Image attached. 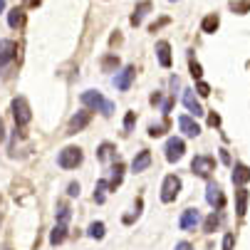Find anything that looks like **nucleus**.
<instances>
[{
  "label": "nucleus",
  "mask_w": 250,
  "mask_h": 250,
  "mask_svg": "<svg viewBox=\"0 0 250 250\" xmlns=\"http://www.w3.org/2000/svg\"><path fill=\"white\" fill-rule=\"evenodd\" d=\"M221 161H223V164H230V156H228V151H223V149H221Z\"/></svg>",
  "instance_id": "58836bf2"
},
{
  "label": "nucleus",
  "mask_w": 250,
  "mask_h": 250,
  "mask_svg": "<svg viewBox=\"0 0 250 250\" xmlns=\"http://www.w3.org/2000/svg\"><path fill=\"white\" fill-rule=\"evenodd\" d=\"M171 106H173V102H171V99H166V102H164V106H161L164 114H168V112H171Z\"/></svg>",
  "instance_id": "e433bc0d"
},
{
  "label": "nucleus",
  "mask_w": 250,
  "mask_h": 250,
  "mask_svg": "<svg viewBox=\"0 0 250 250\" xmlns=\"http://www.w3.org/2000/svg\"><path fill=\"white\" fill-rule=\"evenodd\" d=\"M198 223H201L198 208H186V210L181 213V218H178V226H181V230H193Z\"/></svg>",
  "instance_id": "6e6552de"
},
{
  "label": "nucleus",
  "mask_w": 250,
  "mask_h": 250,
  "mask_svg": "<svg viewBox=\"0 0 250 250\" xmlns=\"http://www.w3.org/2000/svg\"><path fill=\"white\" fill-rule=\"evenodd\" d=\"M213 168H216V159L208 156V154L196 156V159H193V164H191V171H193L196 176H203V178H208Z\"/></svg>",
  "instance_id": "39448f33"
},
{
  "label": "nucleus",
  "mask_w": 250,
  "mask_h": 250,
  "mask_svg": "<svg viewBox=\"0 0 250 250\" xmlns=\"http://www.w3.org/2000/svg\"><path fill=\"white\" fill-rule=\"evenodd\" d=\"M235 210H238L240 218L245 216V210H248V191L245 188H238L235 191Z\"/></svg>",
  "instance_id": "aec40b11"
},
{
  "label": "nucleus",
  "mask_w": 250,
  "mask_h": 250,
  "mask_svg": "<svg viewBox=\"0 0 250 250\" xmlns=\"http://www.w3.org/2000/svg\"><path fill=\"white\" fill-rule=\"evenodd\" d=\"M117 67H119V57L117 55H106L102 60V69H104V72H112V69H117Z\"/></svg>",
  "instance_id": "393cba45"
},
{
  "label": "nucleus",
  "mask_w": 250,
  "mask_h": 250,
  "mask_svg": "<svg viewBox=\"0 0 250 250\" xmlns=\"http://www.w3.org/2000/svg\"><path fill=\"white\" fill-rule=\"evenodd\" d=\"M218 25H221V18H218L216 13H210V15H206V18H203L201 30H203V32H216V30H218Z\"/></svg>",
  "instance_id": "412c9836"
},
{
  "label": "nucleus",
  "mask_w": 250,
  "mask_h": 250,
  "mask_svg": "<svg viewBox=\"0 0 250 250\" xmlns=\"http://www.w3.org/2000/svg\"><path fill=\"white\" fill-rule=\"evenodd\" d=\"M122 178H124V166L117 161V166L112 168V181H109V188L112 191H117V186L122 184Z\"/></svg>",
  "instance_id": "b1692460"
},
{
  "label": "nucleus",
  "mask_w": 250,
  "mask_h": 250,
  "mask_svg": "<svg viewBox=\"0 0 250 250\" xmlns=\"http://www.w3.org/2000/svg\"><path fill=\"white\" fill-rule=\"evenodd\" d=\"M156 57H159V64L161 67H171V45L166 40L156 42Z\"/></svg>",
  "instance_id": "dca6fc26"
},
{
  "label": "nucleus",
  "mask_w": 250,
  "mask_h": 250,
  "mask_svg": "<svg viewBox=\"0 0 250 250\" xmlns=\"http://www.w3.org/2000/svg\"><path fill=\"white\" fill-rule=\"evenodd\" d=\"M151 10V3L149 0H144V3H139L136 5V10H134V15H131V25H141V20L146 18V13Z\"/></svg>",
  "instance_id": "6ab92c4d"
},
{
  "label": "nucleus",
  "mask_w": 250,
  "mask_h": 250,
  "mask_svg": "<svg viewBox=\"0 0 250 250\" xmlns=\"http://www.w3.org/2000/svg\"><path fill=\"white\" fill-rule=\"evenodd\" d=\"M184 104H186V109H188L193 117H201V114H203V106L198 104L193 89H184Z\"/></svg>",
  "instance_id": "ddd939ff"
},
{
  "label": "nucleus",
  "mask_w": 250,
  "mask_h": 250,
  "mask_svg": "<svg viewBox=\"0 0 250 250\" xmlns=\"http://www.w3.org/2000/svg\"><path fill=\"white\" fill-rule=\"evenodd\" d=\"M67 221H69V208L64 203H60V208H57V223H67Z\"/></svg>",
  "instance_id": "c85d7f7f"
},
{
  "label": "nucleus",
  "mask_w": 250,
  "mask_h": 250,
  "mask_svg": "<svg viewBox=\"0 0 250 250\" xmlns=\"http://www.w3.org/2000/svg\"><path fill=\"white\" fill-rule=\"evenodd\" d=\"M178 191H181V178L173 176V173H171V176H166V178H164V186H161V201H164V203L176 201Z\"/></svg>",
  "instance_id": "7ed1b4c3"
},
{
  "label": "nucleus",
  "mask_w": 250,
  "mask_h": 250,
  "mask_svg": "<svg viewBox=\"0 0 250 250\" xmlns=\"http://www.w3.org/2000/svg\"><path fill=\"white\" fill-rule=\"evenodd\" d=\"M8 25H10L13 30H20V27L25 25V10H22V8H13V10L8 13Z\"/></svg>",
  "instance_id": "f3484780"
},
{
  "label": "nucleus",
  "mask_w": 250,
  "mask_h": 250,
  "mask_svg": "<svg viewBox=\"0 0 250 250\" xmlns=\"http://www.w3.org/2000/svg\"><path fill=\"white\" fill-rule=\"evenodd\" d=\"M196 89H198V94H201V97H208V94H210V87H208L206 82H198V87H196Z\"/></svg>",
  "instance_id": "473e14b6"
},
{
  "label": "nucleus",
  "mask_w": 250,
  "mask_h": 250,
  "mask_svg": "<svg viewBox=\"0 0 250 250\" xmlns=\"http://www.w3.org/2000/svg\"><path fill=\"white\" fill-rule=\"evenodd\" d=\"M57 164H60V168H77L82 164V149H77V146L62 149L57 156Z\"/></svg>",
  "instance_id": "f03ea898"
},
{
  "label": "nucleus",
  "mask_w": 250,
  "mask_h": 250,
  "mask_svg": "<svg viewBox=\"0 0 250 250\" xmlns=\"http://www.w3.org/2000/svg\"><path fill=\"white\" fill-rule=\"evenodd\" d=\"M97 159L104 161V164H106V161H112V159H117V149L109 144V141H104V144L97 149Z\"/></svg>",
  "instance_id": "a211bd4d"
},
{
  "label": "nucleus",
  "mask_w": 250,
  "mask_h": 250,
  "mask_svg": "<svg viewBox=\"0 0 250 250\" xmlns=\"http://www.w3.org/2000/svg\"><path fill=\"white\" fill-rule=\"evenodd\" d=\"M5 139V126H3V119H0V141Z\"/></svg>",
  "instance_id": "ea45409f"
},
{
  "label": "nucleus",
  "mask_w": 250,
  "mask_h": 250,
  "mask_svg": "<svg viewBox=\"0 0 250 250\" xmlns=\"http://www.w3.org/2000/svg\"><path fill=\"white\" fill-rule=\"evenodd\" d=\"M208 124H210V126H218V124H221V117H218V114H210V117H208Z\"/></svg>",
  "instance_id": "c9c22d12"
},
{
  "label": "nucleus",
  "mask_w": 250,
  "mask_h": 250,
  "mask_svg": "<svg viewBox=\"0 0 250 250\" xmlns=\"http://www.w3.org/2000/svg\"><path fill=\"white\" fill-rule=\"evenodd\" d=\"M87 233H89V238H94V240H102V238H104V223H99V221H97V223H92Z\"/></svg>",
  "instance_id": "a878e982"
},
{
  "label": "nucleus",
  "mask_w": 250,
  "mask_h": 250,
  "mask_svg": "<svg viewBox=\"0 0 250 250\" xmlns=\"http://www.w3.org/2000/svg\"><path fill=\"white\" fill-rule=\"evenodd\" d=\"M64 238H67V223H57L55 230L50 233V243H52V245H60Z\"/></svg>",
  "instance_id": "4be33fe9"
},
{
  "label": "nucleus",
  "mask_w": 250,
  "mask_h": 250,
  "mask_svg": "<svg viewBox=\"0 0 250 250\" xmlns=\"http://www.w3.org/2000/svg\"><path fill=\"white\" fill-rule=\"evenodd\" d=\"M178 129H181L186 136H198L201 134V126L191 117H178Z\"/></svg>",
  "instance_id": "2eb2a0df"
},
{
  "label": "nucleus",
  "mask_w": 250,
  "mask_h": 250,
  "mask_svg": "<svg viewBox=\"0 0 250 250\" xmlns=\"http://www.w3.org/2000/svg\"><path fill=\"white\" fill-rule=\"evenodd\" d=\"M67 193H69V196H72V198H75V196H80V184H69V188H67Z\"/></svg>",
  "instance_id": "f704fd0d"
},
{
  "label": "nucleus",
  "mask_w": 250,
  "mask_h": 250,
  "mask_svg": "<svg viewBox=\"0 0 250 250\" xmlns=\"http://www.w3.org/2000/svg\"><path fill=\"white\" fill-rule=\"evenodd\" d=\"M80 102L87 106V109H94V112H102L104 117H109L112 112H114V102H109V99H104L99 92H94V89H87V92H82V97H80Z\"/></svg>",
  "instance_id": "f257e3e1"
},
{
  "label": "nucleus",
  "mask_w": 250,
  "mask_h": 250,
  "mask_svg": "<svg viewBox=\"0 0 250 250\" xmlns=\"http://www.w3.org/2000/svg\"><path fill=\"white\" fill-rule=\"evenodd\" d=\"M106 188H109V184H106V181H99L97 184V191H94V201L97 203H104V191Z\"/></svg>",
  "instance_id": "cd10ccee"
},
{
  "label": "nucleus",
  "mask_w": 250,
  "mask_h": 250,
  "mask_svg": "<svg viewBox=\"0 0 250 250\" xmlns=\"http://www.w3.org/2000/svg\"><path fill=\"white\" fill-rule=\"evenodd\" d=\"M5 10V0H0V13H3Z\"/></svg>",
  "instance_id": "79ce46f5"
},
{
  "label": "nucleus",
  "mask_w": 250,
  "mask_h": 250,
  "mask_svg": "<svg viewBox=\"0 0 250 250\" xmlns=\"http://www.w3.org/2000/svg\"><path fill=\"white\" fill-rule=\"evenodd\" d=\"M230 8H233V13L245 15V13L250 10V0H235V3H230Z\"/></svg>",
  "instance_id": "bb28decb"
},
{
  "label": "nucleus",
  "mask_w": 250,
  "mask_h": 250,
  "mask_svg": "<svg viewBox=\"0 0 250 250\" xmlns=\"http://www.w3.org/2000/svg\"><path fill=\"white\" fill-rule=\"evenodd\" d=\"M233 243H235V235H233V233H226V238H223V250H233Z\"/></svg>",
  "instance_id": "2f4dec72"
},
{
  "label": "nucleus",
  "mask_w": 250,
  "mask_h": 250,
  "mask_svg": "<svg viewBox=\"0 0 250 250\" xmlns=\"http://www.w3.org/2000/svg\"><path fill=\"white\" fill-rule=\"evenodd\" d=\"M25 3H27L30 8H35V5H40V0H25Z\"/></svg>",
  "instance_id": "a19ab883"
},
{
  "label": "nucleus",
  "mask_w": 250,
  "mask_h": 250,
  "mask_svg": "<svg viewBox=\"0 0 250 250\" xmlns=\"http://www.w3.org/2000/svg\"><path fill=\"white\" fill-rule=\"evenodd\" d=\"M191 75H193L198 82H201V77H203V69H201V64H198L196 60H191Z\"/></svg>",
  "instance_id": "7c9ffc66"
},
{
  "label": "nucleus",
  "mask_w": 250,
  "mask_h": 250,
  "mask_svg": "<svg viewBox=\"0 0 250 250\" xmlns=\"http://www.w3.org/2000/svg\"><path fill=\"white\" fill-rule=\"evenodd\" d=\"M18 52V45L13 40H0V67H5Z\"/></svg>",
  "instance_id": "9d476101"
},
{
  "label": "nucleus",
  "mask_w": 250,
  "mask_h": 250,
  "mask_svg": "<svg viewBox=\"0 0 250 250\" xmlns=\"http://www.w3.org/2000/svg\"><path fill=\"white\" fill-rule=\"evenodd\" d=\"M218 226H221V213L213 210L210 216L206 218V223H203V230H206V233H216V228H218Z\"/></svg>",
  "instance_id": "5701e85b"
},
{
  "label": "nucleus",
  "mask_w": 250,
  "mask_h": 250,
  "mask_svg": "<svg viewBox=\"0 0 250 250\" xmlns=\"http://www.w3.org/2000/svg\"><path fill=\"white\" fill-rule=\"evenodd\" d=\"M171 3H176V0H171Z\"/></svg>",
  "instance_id": "37998d69"
},
{
  "label": "nucleus",
  "mask_w": 250,
  "mask_h": 250,
  "mask_svg": "<svg viewBox=\"0 0 250 250\" xmlns=\"http://www.w3.org/2000/svg\"><path fill=\"white\" fill-rule=\"evenodd\" d=\"M13 117H15V124H18V126L30 124L32 114H30V106H27V99H25V97H15V99H13Z\"/></svg>",
  "instance_id": "20e7f679"
},
{
  "label": "nucleus",
  "mask_w": 250,
  "mask_h": 250,
  "mask_svg": "<svg viewBox=\"0 0 250 250\" xmlns=\"http://www.w3.org/2000/svg\"><path fill=\"white\" fill-rule=\"evenodd\" d=\"M166 126H168L166 122H164V124H151V126H149V136H161V134L166 131Z\"/></svg>",
  "instance_id": "c756f323"
},
{
  "label": "nucleus",
  "mask_w": 250,
  "mask_h": 250,
  "mask_svg": "<svg viewBox=\"0 0 250 250\" xmlns=\"http://www.w3.org/2000/svg\"><path fill=\"white\" fill-rule=\"evenodd\" d=\"M206 201L216 208V210H221L223 206H226V196H223V191H221V186L218 184H208V188H206Z\"/></svg>",
  "instance_id": "0eeeda50"
},
{
  "label": "nucleus",
  "mask_w": 250,
  "mask_h": 250,
  "mask_svg": "<svg viewBox=\"0 0 250 250\" xmlns=\"http://www.w3.org/2000/svg\"><path fill=\"white\" fill-rule=\"evenodd\" d=\"M134 77H136V69H134L131 64H129V67H124L122 72H117V77H114V84H117V89H119V92H126V89L131 87Z\"/></svg>",
  "instance_id": "1a4fd4ad"
},
{
  "label": "nucleus",
  "mask_w": 250,
  "mask_h": 250,
  "mask_svg": "<svg viewBox=\"0 0 250 250\" xmlns=\"http://www.w3.org/2000/svg\"><path fill=\"white\" fill-rule=\"evenodd\" d=\"M89 119H92L89 112H77L72 119H69V131H67V134H77V131H82V129L89 124Z\"/></svg>",
  "instance_id": "f8f14e48"
},
{
  "label": "nucleus",
  "mask_w": 250,
  "mask_h": 250,
  "mask_svg": "<svg viewBox=\"0 0 250 250\" xmlns=\"http://www.w3.org/2000/svg\"><path fill=\"white\" fill-rule=\"evenodd\" d=\"M166 161H178L184 154H186V144H184V139H178V136H171L168 141H166Z\"/></svg>",
  "instance_id": "423d86ee"
},
{
  "label": "nucleus",
  "mask_w": 250,
  "mask_h": 250,
  "mask_svg": "<svg viewBox=\"0 0 250 250\" xmlns=\"http://www.w3.org/2000/svg\"><path fill=\"white\" fill-rule=\"evenodd\" d=\"M151 166V151H139L136 156H134V161H131V171L134 173H141V171H146Z\"/></svg>",
  "instance_id": "9b49d317"
},
{
  "label": "nucleus",
  "mask_w": 250,
  "mask_h": 250,
  "mask_svg": "<svg viewBox=\"0 0 250 250\" xmlns=\"http://www.w3.org/2000/svg\"><path fill=\"white\" fill-rule=\"evenodd\" d=\"M176 250H191V243H186V240H184V243H178Z\"/></svg>",
  "instance_id": "4c0bfd02"
},
{
  "label": "nucleus",
  "mask_w": 250,
  "mask_h": 250,
  "mask_svg": "<svg viewBox=\"0 0 250 250\" xmlns=\"http://www.w3.org/2000/svg\"><path fill=\"white\" fill-rule=\"evenodd\" d=\"M134 119H136V117H134V112H129V114H126V119H124V129H126V131L134 126Z\"/></svg>",
  "instance_id": "72a5a7b5"
},
{
  "label": "nucleus",
  "mask_w": 250,
  "mask_h": 250,
  "mask_svg": "<svg viewBox=\"0 0 250 250\" xmlns=\"http://www.w3.org/2000/svg\"><path fill=\"white\" fill-rule=\"evenodd\" d=\"M248 181H250V168L245 164H235V168H233V184L238 188H243Z\"/></svg>",
  "instance_id": "4468645a"
}]
</instances>
